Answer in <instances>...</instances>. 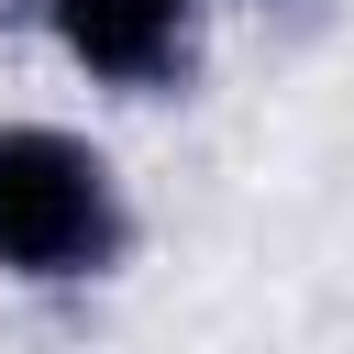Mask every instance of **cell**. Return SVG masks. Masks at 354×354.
Masks as SVG:
<instances>
[{
    "label": "cell",
    "mask_w": 354,
    "mask_h": 354,
    "mask_svg": "<svg viewBox=\"0 0 354 354\" xmlns=\"http://www.w3.org/2000/svg\"><path fill=\"white\" fill-rule=\"evenodd\" d=\"M254 11H277V0H254Z\"/></svg>",
    "instance_id": "obj_3"
},
{
    "label": "cell",
    "mask_w": 354,
    "mask_h": 354,
    "mask_svg": "<svg viewBox=\"0 0 354 354\" xmlns=\"http://www.w3.org/2000/svg\"><path fill=\"white\" fill-rule=\"evenodd\" d=\"M33 33L100 100H188L210 66V0H33Z\"/></svg>",
    "instance_id": "obj_2"
},
{
    "label": "cell",
    "mask_w": 354,
    "mask_h": 354,
    "mask_svg": "<svg viewBox=\"0 0 354 354\" xmlns=\"http://www.w3.org/2000/svg\"><path fill=\"white\" fill-rule=\"evenodd\" d=\"M144 221L100 133L11 111L0 122V288L22 299H88L133 266Z\"/></svg>",
    "instance_id": "obj_1"
}]
</instances>
